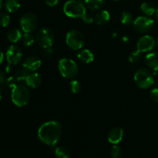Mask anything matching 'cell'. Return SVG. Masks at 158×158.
Segmentation results:
<instances>
[{
    "label": "cell",
    "mask_w": 158,
    "mask_h": 158,
    "mask_svg": "<svg viewBox=\"0 0 158 158\" xmlns=\"http://www.w3.org/2000/svg\"><path fill=\"white\" fill-rule=\"evenodd\" d=\"M40 141L48 146H55L62 134V126L58 121L50 120L42 124L38 130Z\"/></svg>",
    "instance_id": "cell-1"
},
{
    "label": "cell",
    "mask_w": 158,
    "mask_h": 158,
    "mask_svg": "<svg viewBox=\"0 0 158 158\" xmlns=\"http://www.w3.org/2000/svg\"><path fill=\"white\" fill-rule=\"evenodd\" d=\"M11 99L12 103L19 107L26 106L30 99V93L29 89L24 85H15L12 89Z\"/></svg>",
    "instance_id": "cell-2"
},
{
    "label": "cell",
    "mask_w": 158,
    "mask_h": 158,
    "mask_svg": "<svg viewBox=\"0 0 158 158\" xmlns=\"http://www.w3.org/2000/svg\"><path fill=\"white\" fill-rule=\"evenodd\" d=\"M63 12L70 18H82L86 13V6L80 0H69L64 4Z\"/></svg>",
    "instance_id": "cell-3"
},
{
    "label": "cell",
    "mask_w": 158,
    "mask_h": 158,
    "mask_svg": "<svg viewBox=\"0 0 158 158\" xmlns=\"http://www.w3.org/2000/svg\"><path fill=\"white\" fill-rule=\"evenodd\" d=\"M58 69L64 78L73 79L78 74L79 68L77 63L69 58H63L59 61Z\"/></svg>",
    "instance_id": "cell-4"
},
{
    "label": "cell",
    "mask_w": 158,
    "mask_h": 158,
    "mask_svg": "<svg viewBox=\"0 0 158 158\" xmlns=\"http://www.w3.org/2000/svg\"><path fill=\"white\" fill-rule=\"evenodd\" d=\"M134 81L140 89H148L154 83V79L152 73L145 68L137 69L134 74Z\"/></svg>",
    "instance_id": "cell-5"
},
{
    "label": "cell",
    "mask_w": 158,
    "mask_h": 158,
    "mask_svg": "<svg viewBox=\"0 0 158 158\" xmlns=\"http://www.w3.org/2000/svg\"><path fill=\"white\" fill-rule=\"evenodd\" d=\"M55 41L54 33L50 29L41 28L36 32V42L40 47L43 49L52 47Z\"/></svg>",
    "instance_id": "cell-6"
},
{
    "label": "cell",
    "mask_w": 158,
    "mask_h": 158,
    "mask_svg": "<svg viewBox=\"0 0 158 158\" xmlns=\"http://www.w3.org/2000/svg\"><path fill=\"white\" fill-rule=\"evenodd\" d=\"M66 43L70 49L79 50L84 46L85 37L81 32L77 29H73L68 32L66 34Z\"/></svg>",
    "instance_id": "cell-7"
},
{
    "label": "cell",
    "mask_w": 158,
    "mask_h": 158,
    "mask_svg": "<svg viewBox=\"0 0 158 158\" xmlns=\"http://www.w3.org/2000/svg\"><path fill=\"white\" fill-rule=\"evenodd\" d=\"M20 26L24 32H32L38 26V19L32 12L25 13L20 19Z\"/></svg>",
    "instance_id": "cell-8"
},
{
    "label": "cell",
    "mask_w": 158,
    "mask_h": 158,
    "mask_svg": "<svg viewBox=\"0 0 158 158\" xmlns=\"http://www.w3.org/2000/svg\"><path fill=\"white\" fill-rule=\"evenodd\" d=\"M154 20L148 16H139L133 23L134 28L137 32L144 33L151 30L154 26Z\"/></svg>",
    "instance_id": "cell-9"
},
{
    "label": "cell",
    "mask_w": 158,
    "mask_h": 158,
    "mask_svg": "<svg viewBox=\"0 0 158 158\" xmlns=\"http://www.w3.org/2000/svg\"><path fill=\"white\" fill-rule=\"evenodd\" d=\"M6 60L9 64L16 65L23 58V52L20 48L15 45H12L6 51Z\"/></svg>",
    "instance_id": "cell-10"
},
{
    "label": "cell",
    "mask_w": 158,
    "mask_h": 158,
    "mask_svg": "<svg viewBox=\"0 0 158 158\" xmlns=\"http://www.w3.org/2000/svg\"><path fill=\"white\" fill-rule=\"evenodd\" d=\"M155 40L149 35H145L140 38L137 44V50L140 52H146L152 50L155 46Z\"/></svg>",
    "instance_id": "cell-11"
},
{
    "label": "cell",
    "mask_w": 158,
    "mask_h": 158,
    "mask_svg": "<svg viewBox=\"0 0 158 158\" xmlns=\"http://www.w3.org/2000/svg\"><path fill=\"white\" fill-rule=\"evenodd\" d=\"M41 60L39 57L33 56H29L27 59H26L24 63H23V66L29 71L33 72V71L37 70L41 66Z\"/></svg>",
    "instance_id": "cell-12"
},
{
    "label": "cell",
    "mask_w": 158,
    "mask_h": 158,
    "mask_svg": "<svg viewBox=\"0 0 158 158\" xmlns=\"http://www.w3.org/2000/svg\"><path fill=\"white\" fill-rule=\"evenodd\" d=\"M108 141L113 144H117L123 137V131L120 127H114L108 134Z\"/></svg>",
    "instance_id": "cell-13"
},
{
    "label": "cell",
    "mask_w": 158,
    "mask_h": 158,
    "mask_svg": "<svg viewBox=\"0 0 158 158\" xmlns=\"http://www.w3.org/2000/svg\"><path fill=\"white\" fill-rule=\"evenodd\" d=\"M25 81H26V83L28 86L32 88V89H35L41 85L42 77L37 73H32L28 75Z\"/></svg>",
    "instance_id": "cell-14"
},
{
    "label": "cell",
    "mask_w": 158,
    "mask_h": 158,
    "mask_svg": "<svg viewBox=\"0 0 158 158\" xmlns=\"http://www.w3.org/2000/svg\"><path fill=\"white\" fill-rule=\"evenodd\" d=\"M146 64L154 71H158V52H150L145 57Z\"/></svg>",
    "instance_id": "cell-15"
},
{
    "label": "cell",
    "mask_w": 158,
    "mask_h": 158,
    "mask_svg": "<svg viewBox=\"0 0 158 158\" xmlns=\"http://www.w3.org/2000/svg\"><path fill=\"white\" fill-rule=\"evenodd\" d=\"M77 58L84 63H90L94 60V55L89 49H82L77 54Z\"/></svg>",
    "instance_id": "cell-16"
},
{
    "label": "cell",
    "mask_w": 158,
    "mask_h": 158,
    "mask_svg": "<svg viewBox=\"0 0 158 158\" xmlns=\"http://www.w3.org/2000/svg\"><path fill=\"white\" fill-rule=\"evenodd\" d=\"M110 19V15L106 10H102L99 12L94 17V22L99 26H103L106 24Z\"/></svg>",
    "instance_id": "cell-17"
},
{
    "label": "cell",
    "mask_w": 158,
    "mask_h": 158,
    "mask_svg": "<svg viewBox=\"0 0 158 158\" xmlns=\"http://www.w3.org/2000/svg\"><path fill=\"white\" fill-rule=\"evenodd\" d=\"M85 4L91 10H99L105 4V0H85Z\"/></svg>",
    "instance_id": "cell-18"
},
{
    "label": "cell",
    "mask_w": 158,
    "mask_h": 158,
    "mask_svg": "<svg viewBox=\"0 0 158 158\" xmlns=\"http://www.w3.org/2000/svg\"><path fill=\"white\" fill-rule=\"evenodd\" d=\"M4 7L7 12H15L19 9L20 3L18 0H6Z\"/></svg>",
    "instance_id": "cell-19"
},
{
    "label": "cell",
    "mask_w": 158,
    "mask_h": 158,
    "mask_svg": "<svg viewBox=\"0 0 158 158\" xmlns=\"http://www.w3.org/2000/svg\"><path fill=\"white\" fill-rule=\"evenodd\" d=\"M22 32L18 29H12L9 31L7 34V38L11 43H15L22 39Z\"/></svg>",
    "instance_id": "cell-20"
},
{
    "label": "cell",
    "mask_w": 158,
    "mask_h": 158,
    "mask_svg": "<svg viewBox=\"0 0 158 158\" xmlns=\"http://www.w3.org/2000/svg\"><path fill=\"white\" fill-rule=\"evenodd\" d=\"M140 9L142 12L147 15H152L156 12V8L154 4L149 2H145L142 3L140 6Z\"/></svg>",
    "instance_id": "cell-21"
},
{
    "label": "cell",
    "mask_w": 158,
    "mask_h": 158,
    "mask_svg": "<svg viewBox=\"0 0 158 158\" xmlns=\"http://www.w3.org/2000/svg\"><path fill=\"white\" fill-rule=\"evenodd\" d=\"M55 157L56 158H69L70 157V153L69 150L63 146L57 147L54 151Z\"/></svg>",
    "instance_id": "cell-22"
},
{
    "label": "cell",
    "mask_w": 158,
    "mask_h": 158,
    "mask_svg": "<svg viewBox=\"0 0 158 158\" xmlns=\"http://www.w3.org/2000/svg\"><path fill=\"white\" fill-rule=\"evenodd\" d=\"M120 19L122 24L123 25H130L134 23L132 14L127 11H123V12H121L120 15Z\"/></svg>",
    "instance_id": "cell-23"
},
{
    "label": "cell",
    "mask_w": 158,
    "mask_h": 158,
    "mask_svg": "<svg viewBox=\"0 0 158 158\" xmlns=\"http://www.w3.org/2000/svg\"><path fill=\"white\" fill-rule=\"evenodd\" d=\"M28 75H29V70L23 66V68H20L18 70H16L14 77L16 79L17 81H23V80H26Z\"/></svg>",
    "instance_id": "cell-24"
},
{
    "label": "cell",
    "mask_w": 158,
    "mask_h": 158,
    "mask_svg": "<svg viewBox=\"0 0 158 158\" xmlns=\"http://www.w3.org/2000/svg\"><path fill=\"white\" fill-rule=\"evenodd\" d=\"M22 41L24 46L26 47L31 46L34 43V37L33 35L31 34V32H25L24 35L22 36Z\"/></svg>",
    "instance_id": "cell-25"
},
{
    "label": "cell",
    "mask_w": 158,
    "mask_h": 158,
    "mask_svg": "<svg viewBox=\"0 0 158 158\" xmlns=\"http://www.w3.org/2000/svg\"><path fill=\"white\" fill-rule=\"evenodd\" d=\"M10 23V16L6 12H0V26L6 27Z\"/></svg>",
    "instance_id": "cell-26"
},
{
    "label": "cell",
    "mask_w": 158,
    "mask_h": 158,
    "mask_svg": "<svg viewBox=\"0 0 158 158\" xmlns=\"http://www.w3.org/2000/svg\"><path fill=\"white\" fill-rule=\"evenodd\" d=\"M141 52H139L138 50L134 51L129 56V61L131 63H137L140 61V58H141Z\"/></svg>",
    "instance_id": "cell-27"
},
{
    "label": "cell",
    "mask_w": 158,
    "mask_h": 158,
    "mask_svg": "<svg viewBox=\"0 0 158 158\" xmlns=\"http://www.w3.org/2000/svg\"><path fill=\"white\" fill-rule=\"evenodd\" d=\"M70 89L73 94H74L80 93V91L81 90V85H80V82L77 81V80H73V81H71Z\"/></svg>",
    "instance_id": "cell-28"
},
{
    "label": "cell",
    "mask_w": 158,
    "mask_h": 158,
    "mask_svg": "<svg viewBox=\"0 0 158 158\" xmlns=\"http://www.w3.org/2000/svg\"><path fill=\"white\" fill-rule=\"evenodd\" d=\"M110 154L112 158H120V157H121V149L117 145H114L111 148Z\"/></svg>",
    "instance_id": "cell-29"
},
{
    "label": "cell",
    "mask_w": 158,
    "mask_h": 158,
    "mask_svg": "<svg viewBox=\"0 0 158 158\" xmlns=\"http://www.w3.org/2000/svg\"><path fill=\"white\" fill-rule=\"evenodd\" d=\"M16 81L17 80L15 78V77H11L6 80V84L8 87L13 88L16 85Z\"/></svg>",
    "instance_id": "cell-30"
},
{
    "label": "cell",
    "mask_w": 158,
    "mask_h": 158,
    "mask_svg": "<svg viewBox=\"0 0 158 158\" xmlns=\"http://www.w3.org/2000/svg\"><path fill=\"white\" fill-rule=\"evenodd\" d=\"M82 19H83V23H86V24H92L94 21V19L93 18L92 15L87 13H86L84 15H83Z\"/></svg>",
    "instance_id": "cell-31"
},
{
    "label": "cell",
    "mask_w": 158,
    "mask_h": 158,
    "mask_svg": "<svg viewBox=\"0 0 158 158\" xmlns=\"http://www.w3.org/2000/svg\"><path fill=\"white\" fill-rule=\"evenodd\" d=\"M151 97L153 101L158 103V88H154L151 91Z\"/></svg>",
    "instance_id": "cell-32"
},
{
    "label": "cell",
    "mask_w": 158,
    "mask_h": 158,
    "mask_svg": "<svg viewBox=\"0 0 158 158\" xmlns=\"http://www.w3.org/2000/svg\"><path fill=\"white\" fill-rule=\"evenodd\" d=\"M59 2V0H46V3L47 6L53 7V6H56Z\"/></svg>",
    "instance_id": "cell-33"
},
{
    "label": "cell",
    "mask_w": 158,
    "mask_h": 158,
    "mask_svg": "<svg viewBox=\"0 0 158 158\" xmlns=\"http://www.w3.org/2000/svg\"><path fill=\"white\" fill-rule=\"evenodd\" d=\"M6 82V76H5L4 73L0 69V85L3 84Z\"/></svg>",
    "instance_id": "cell-34"
},
{
    "label": "cell",
    "mask_w": 158,
    "mask_h": 158,
    "mask_svg": "<svg viewBox=\"0 0 158 158\" xmlns=\"http://www.w3.org/2000/svg\"><path fill=\"white\" fill-rule=\"evenodd\" d=\"M46 49V52H45V53L47 55V56L46 57H49L50 56L52 55V53H53V49H52V47L47 48V49Z\"/></svg>",
    "instance_id": "cell-35"
},
{
    "label": "cell",
    "mask_w": 158,
    "mask_h": 158,
    "mask_svg": "<svg viewBox=\"0 0 158 158\" xmlns=\"http://www.w3.org/2000/svg\"><path fill=\"white\" fill-rule=\"evenodd\" d=\"M12 65H11V64H9L8 66H6V72L7 73H10L12 72Z\"/></svg>",
    "instance_id": "cell-36"
},
{
    "label": "cell",
    "mask_w": 158,
    "mask_h": 158,
    "mask_svg": "<svg viewBox=\"0 0 158 158\" xmlns=\"http://www.w3.org/2000/svg\"><path fill=\"white\" fill-rule=\"evenodd\" d=\"M3 60H4V53L2 52V51L0 50V64L2 63Z\"/></svg>",
    "instance_id": "cell-37"
},
{
    "label": "cell",
    "mask_w": 158,
    "mask_h": 158,
    "mask_svg": "<svg viewBox=\"0 0 158 158\" xmlns=\"http://www.w3.org/2000/svg\"><path fill=\"white\" fill-rule=\"evenodd\" d=\"M156 18H157V22H158V7L157 8V9H156Z\"/></svg>",
    "instance_id": "cell-38"
},
{
    "label": "cell",
    "mask_w": 158,
    "mask_h": 158,
    "mask_svg": "<svg viewBox=\"0 0 158 158\" xmlns=\"http://www.w3.org/2000/svg\"><path fill=\"white\" fill-rule=\"evenodd\" d=\"M2 6V0H0V9H1Z\"/></svg>",
    "instance_id": "cell-39"
},
{
    "label": "cell",
    "mask_w": 158,
    "mask_h": 158,
    "mask_svg": "<svg viewBox=\"0 0 158 158\" xmlns=\"http://www.w3.org/2000/svg\"><path fill=\"white\" fill-rule=\"evenodd\" d=\"M122 40H123V41H125V42H127V37H123V38L122 39Z\"/></svg>",
    "instance_id": "cell-40"
},
{
    "label": "cell",
    "mask_w": 158,
    "mask_h": 158,
    "mask_svg": "<svg viewBox=\"0 0 158 158\" xmlns=\"http://www.w3.org/2000/svg\"><path fill=\"white\" fill-rule=\"evenodd\" d=\"M1 98H2V95H1V93H0V100H1Z\"/></svg>",
    "instance_id": "cell-41"
},
{
    "label": "cell",
    "mask_w": 158,
    "mask_h": 158,
    "mask_svg": "<svg viewBox=\"0 0 158 158\" xmlns=\"http://www.w3.org/2000/svg\"><path fill=\"white\" fill-rule=\"evenodd\" d=\"M157 46H158V38H157Z\"/></svg>",
    "instance_id": "cell-42"
},
{
    "label": "cell",
    "mask_w": 158,
    "mask_h": 158,
    "mask_svg": "<svg viewBox=\"0 0 158 158\" xmlns=\"http://www.w3.org/2000/svg\"><path fill=\"white\" fill-rule=\"evenodd\" d=\"M114 1H118V0H114Z\"/></svg>",
    "instance_id": "cell-43"
}]
</instances>
